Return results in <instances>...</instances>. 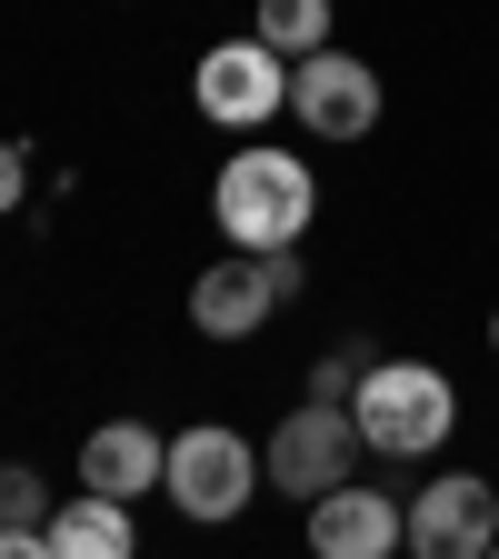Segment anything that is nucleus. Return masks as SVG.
<instances>
[{
    "label": "nucleus",
    "instance_id": "11",
    "mask_svg": "<svg viewBox=\"0 0 499 559\" xmlns=\"http://www.w3.org/2000/svg\"><path fill=\"white\" fill-rule=\"evenodd\" d=\"M40 530H50V559H130L140 549V520H130V500H110V489H70Z\"/></svg>",
    "mask_w": 499,
    "mask_h": 559
},
{
    "label": "nucleus",
    "instance_id": "15",
    "mask_svg": "<svg viewBox=\"0 0 499 559\" xmlns=\"http://www.w3.org/2000/svg\"><path fill=\"white\" fill-rule=\"evenodd\" d=\"M489 349H499V310H489Z\"/></svg>",
    "mask_w": 499,
    "mask_h": 559
},
{
    "label": "nucleus",
    "instance_id": "1",
    "mask_svg": "<svg viewBox=\"0 0 499 559\" xmlns=\"http://www.w3.org/2000/svg\"><path fill=\"white\" fill-rule=\"evenodd\" d=\"M210 221H221L230 250H280V240H300L320 221V170L300 151L250 140V151H230L221 180H210Z\"/></svg>",
    "mask_w": 499,
    "mask_h": 559
},
{
    "label": "nucleus",
    "instance_id": "12",
    "mask_svg": "<svg viewBox=\"0 0 499 559\" xmlns=\"http://www.w3.org/2000/svg\"><path fill=\"white\" fill-rule=\"evenodd\" d=\"M250 31H260L280 60H310V50H330V0H260Z\"/></svg>",
    "mask_w": 499,
    "mask_h": 559
},
{
    "label": "nucleus",
    "instance_id": "6",
    "mask_svg": "<svg viewBox=\"0 0 499 559\" xmlns=\"http://www.w3.org/2000/svg\"><path fill=\"white\" fill-rule=\"evenodd\" d=\"M290 120L310 140H370L380 130V70L360 50H310V60H290Z\"/></svg>",
    "mask_w": 499,
    "mask_h": 559
},
{
    "label": "nucleus",
    "instance_id": "5",
    "mask_svg": "<svg viewBox=\"0 0 499 559\" xmlns=\"http://www.w3.org/2000/svg\"><path fill=\"white\" fill-rule=\"evenodd\" d=\"M190 100H200V120H221V130H260V120L290 110V60H280L260 31L210 40L200 70H190Z\"/></svg>",
    "mask_w": 499,
    "mask_h": 559
},
{
    "label": "nucleus",
    "instance_id": "7",
    "mask_svg": "<svg viewBox=\"0 0 499 559\" xmlns=\"http://www.w3.org/2000/svg\"><path fill=\"white\" fill-rule=\"evenodd\" d=\"M409 549L419 559H489L499 549V489L479 469H440L430 489H409Z\"/></svg>",
    "mask_w": 499,
    "mask_h": 559
},
{
    "label": "nucleus",
    "instance_id": "4",
    "mask_svg": "<svg viewBox=\"0 0 499 559\" xmlns=\"http://www.w3.org/2000/svg\"><path fill=\"white\" fill-rule=\"evenodd\" d=\"M360 419H349V400H300V409H280V430L260 440V469L280 500H320V489L340 479H360Z\"/></svg>",
    "mask_w": 499,
    "mask_h": 559
},
{
    "label": "nucleus",
    "instance_id": "14",
    "mask_svg": "<svg viewBox=\"0 0 499 559\" xmlns=\"http://www.w3.org/2000/svg\"><path fill=\"white\" fill-rule=\"evenodd\" d=\"M21 200H31V151H21V140H0V221H11Z\"/></svg>",
    "mask_w": 499,
    "mask_h": 559
},
{
    "label": "nucleus",
    "instance_id": "9",
    "mask_svg": "<svg viewBox=\"0 0 499 559\" xmlns=\"http://www.w3.org/2000/svg\"><path fill=\"white\" fill-rule=\"evenodd\" d=\"M270 310H280V280H270L260 250H230L190 280V330L200 340H250V330H270Z\"/></svg>",
    "mask_w": 499,
    "mask_h": 559
},
{
    "label": "nucleus",
    "instance_id": "8",
    "mask_svg": "<svg viewBox=\"0 0 499 559\" xmlns=\"http://www.w3.org/2000/svg\"><path fill=\"white\" fill-rule=\"evenodd\" d=\"M310 549L320 559H390V549H409V500L370 489V479H340L310 500Z\"/></svg>",
    "mask_w": 499,
    "mask_h": 559
},
{
    "label": "nucleus",
    "instance_id": "13",
    "mask_svg": "<svg viewBox=\"0 0 499 559\" xmlns=\"http://www.w3.org/2000/svg\"><path fill=\"white\" fill-rule=\"evenodd\" d=\"M50 500H40V469L31 460H0V530H40Z\"/></svg>",
    "mask_w": 499,
    "mask_h": 559
},
{
    "label": "nucleus",
    "instance_id": "3",
    "mask_svg": "<svg viewBox=\"0 0 499 559\" xmlns=\"http://www.w3.org/2000/svg\"><path fill=\"white\" fill-rule=\"evenodd\" d=\"M260 489H270L260 450H250L240 430H221V419H200V430H180V440H170V469H161V500H170L180 520L221 530V520H240V510L260 500Z\"/></svg>",
    "mask_w": 499,
    "mask_h": 559
},
{
    "label": "nucleus",
    "instance_id": "2",
    "mask_svg": "<svg viewBox=\"0 0 499 559\" xmlns=\"http://www.w3.org/2000/svg\"><path fill=\"white\" fill-rule=\"evenodd\" d=\"M349 419H360V440L380 460H430L450 430H460V390L440 360H380L360 370V390H349Z\"/></svg>",
    "mask_w": 499,
    "mask_h": 559
},
{
    "label": "nucleus",
    "instance_id": "10",
    "mask_svg": "<svg viewBox=\"0 0 499 559\" xmlns=\"http://www.w3.org/2000/svg\"><path fill=\"white\" fill-rule=\"evenodd\" d=\"M161 469H170V440L151 419H100L81 440V489H110V500H151Z\"/></svg>",
    "mask_w": 499,
    "mask_h": 559
}]
</instances>
